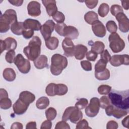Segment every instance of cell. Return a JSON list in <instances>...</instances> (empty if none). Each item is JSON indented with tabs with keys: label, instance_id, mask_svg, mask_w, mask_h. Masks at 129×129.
I'll list each match as a JSON object with an SVG mask.
<instances>
[{
	"label": "cell",
	"instance_id": "6da1fadb",
	"mask_svg": "<svg viewBox=\"0 0 129 129\" xmlns=\"http://www.w3.org/2000/svg\"><path fill=\"white\" fill-rule=\"evenodd\" d=\"M129 92L125 91L112 90L108 95L110 103L114 107L128 111L129 109Z\"/></svg>",
	"mask_w": 129,
	"mask_h": 129
},
{
	"label": "cell",
	"instance_id": "7a4b0ae2",
	"mask_svg": "<svg viewBox=\"0 0 129 129\" xmlns=\"http://www.w3.org/2000/svg\"><path fill=\"white\" fill-rule=\"evenodd\" d=\"M41 46L40 38L37 36H33L29 41L28 45L23 49V52L29 60L34 61L40 54Z\"/></svg>",
	"mask_w": 129,
	"mask_h": 129
},
{
	"label": "cell",
	"instance_id": "3957f363",
	"mask_svg": "<svg viewBox=\"0 0 129 129\" xmlns=\"http://www.w3.org/2000/svg\"><path fill=\"white\" fill-rule=\"evenodd\" d=\"M67 58L60 54H54L51 58L50 72L54 76L60 75L68 66Z\"/></svg>",
	"mask_w": 129,
	"mask_h": 129
},
{
	"label": "cell",
	"instance_id": "277c9868",
	"mask_svg": "<svg viewBox=\"0 0 129 129\" xmlns=\"http://www.w3.org/2000/svg\"><path fill=\"white\" fill-rule=\"evenodd\" d=\"M82 118L83 113L80 109L75 106H70L64 110L62 116V120H70L72 123H77Z\"/></svg>",
	"mask_w": 129,
	"mask_h": 129
},
{
	"label": "cell",
	"instance_id": "5b68a950",
	"mask_svg": "<svg viewBox=\"0 0 129 129\" xmlns=\"http://www.w3.org/2000/svg\"><path fill=\"white\" fill-rule=\"evenodd\" d=\"M109 47L114 53H118L123 50L125 47V42L117 33H111L108 37Z\"/></svg>",
	"mask_w": 129,
	"mask_h": 129
},
{
	"label": "cell",
	"instance_id": "8992f818",
	"mask_svg": "<svg viewBox=\"0 0 129 129\" xmlns=\"http://www.w3.org/2000/svg\"><path fill=\"white\" fill-rule=\"evenodd\" d=\"M14 63L19 71L22 74H27L30 70L31 64L29 60L25 59L21 54L19 53L16 55Z\"/></svg>",
	"mask_w": 129,
	"mask_h": 129
},
{
	"label": "cell",
	"instance_id": "52a82bcc",
	"mask_svg": "<svg viewBox=\"0 0 129 129\" xmlns=\"http://www.w3.org/2000/svg\"><path fill=\"white\" fill-rule=\"evenodd\" d=\"M99 108V99L97 97H93L90 99L89 105L86 107L85 114L89 117H94L98 114Z\"/></svg>",
	"mask_w": 129,
	"mask_h": 129
},
{
	"label": "cell",
	"instance_id": "ba28073f",
	"mask_svg": "<svg viewBox=\"0 0 129 129\" xmlns=\"http://www.w3.org/2000/svg\"><path fill=\"white\" fill-rule=\"evenodd\" d=\"M55 24L51 20H48L42 25L40 28V32L45 40L51 37V33L53 32Z\"/></svg>",
	"mask_w": 129,
	"mask_h": 129
},
{
	"label": "cell",
	"instance_id": "9c48e42d",
	"mask_svg": "<svg viewBox=\"0 0 129 129\" xmlns=\"http://www.w3.org/2000/svg\"><path fill=\"white\" fill-rule=\"evenodd\" d=\"M109 62L113 67H119L121 64H129V55L128 54H116L111 56Z\"/></svg>",
	"mask_w": 129,
	"mask_h": 129
},
{
	"label": "cell",
	"instance_id": "30bf717a",
	"mask_svg": "<svg viewBox=\"0 0 129 129\" xmlns=\"http://www.w3.org/2000/svg\"><path fill=\"white\" fill-rule=\"evenodd\" d=\"M118 22L119 30L123 33H126L129 30V20L123 13H120L115 16Z\"/></svg>",
	"mask_w": 129,
	"mask_h": 129
},
{
	"label": "cell",
	"instance_id": "8fae6325",
	"mask_svg": "<svg viewBox=\"0 0 129 129\" xmlns=\"http://www.w3.org/2000/svg\"><path fill=\"white\" fill-rule=\"evenodd\" d=\"M75 45L71 39L65 38L62 42V47L63 50V54L67 57H72L74 55Z\"/></svg>",
	"mask_w": 129,
	"mask_h": 129
},
{
	"label": "cell",
	"instance_id": "7c38bea8",
	"mask_svg": "<svg viewBox=\"0 0 129 129\" xmlns=\"http://www.w3.org/2000/svg\"><path fill=\"white\" fill-rule=\"evenodd\" d=\"M92 30L94 34L97 37L103 38L106 33V28L103 24L99 20L92 24Z\"/></svg>",
	"mask_w": 129,
	"mask_h": 129
},
{
	"label": "cell",
	"instance_id": "4fadbf2b",
	"mask_svg": "<svg viewBox=\"0 0 129 129\" xmlns=\"http://www.w3.org/2000/svg\"><path fill=\"white\" fill-rule=\"evenodd\" d=\"M41 6L37 1H31L27 5L28 14L32 17H37L41 14Z\"/></svg>",
	"mask_w": 129,
	"mask_h": 129
},
{
	"label": "cell",
	"instance_id": "5bb4252c",
	"mask_svg": "<svg viewBox=\"0 0 129 129\" xmlns=\"http://www.w3.org/2000/svg\"><path fill=\"white\" fill-rule=\"evenodd\" d=\"M29 106L20 98H18L13 105V111L17 115H22L27 111Z\"/></svg>",
	"mask_w": 129,
	"mask_h": 129
},
{
	"label": "cell",
	"instance_id": "9a60e30c",
	"mask_svg": "<svg viewBox=\"0 0 129 129\" xmlns=\"http://www.w3.org/2000/svg\"><path fill=\"white\" fill-rule=\"evenodd\" d=\"M43 6L46 8V11L49 16H52L57 11V7L56 5V1L54 0L42 1Z\"/></svg>",
	"mask_w": 129,
	"mask_h": 129
},
{
	"label": "cell",
	"instance_id": "2e32d148",
	"mask_svg": "<svg viewBox=\"0 0 129 129\" xmlns=\"http://www.w3.org/2000/svg\"><path fill=\"white\" fill-rule=\"evenodd\" d=\"M1 17L7 21L11 26L15 22H18L16 12L13 9L6 10L3 15H1Z\"/></svg>",
	"mask_w": 129,
	"mask_h": 129
},
{
	"label": "cell",
	"instance_id": "e0dca14e",
	"mask_svg": "<svg viewBox=\"0 0 129 129\" xmlns=\"http://www.w3.org/2000/svg\"><path fill=\"white\" fill-rule=\"evenodd\" d=\"M79 33L78 29L73 26H66L63 30V36L70 39H77Z\"/></svg>",
	"mask_w": 129,
	"mask_h": 129
},
{
	"label": "cell",
	"instance_id": "ac0fdd59",
	"mask_svg": "<svg viewBox=\"0 0 129 129\" xmlns=\"http://www.w3.org/2000/svg\"><path fill=\"white\" fill-rule=\"evenodd\" d=\"M24 24L26 29L33 31H39L41 27L40 23L35 19H27L24 22Z\"/></svg>",
	"mask_w": 129,
	"mask_h": 129
},
{
	"label": "cell",
	"instance_id": "d6986e66",
	"mask_svg": "<svg viewBox=\"0 0 129 129\" xmlns=\"http://www.w3.org/2000/svg\"><path fill=\"white\" fill-rule=\"evenodd\" d=\"M87 47L83 44H77L75 46L74 56L78 60L83 59L87 52Z\"/></svg>",
	"mask_w": 129,
	"mask_h": 129
},
{
	"label": "cell",
	"instance_id": "ffe728a7",
	"mask_svg": "<svg viewBox=\"0 0 129 129\" xmlns=\"http://www.w3.org/2000/svg\"><path fill=\"white\" fill-rule=\"evenodd\" d=\"M48 58L45 55H40L33 61L35 67L39 70L43 69L48 66Z\"/></svg>",
	"mask_w": 129,
	"mask_h": 129
},
{
	"label": "cell",
	"instance_id": "44dd1931",
	"mask_svg": "<svg viewBox=\"0 0 129 129\" xmlns=\"http://www.w3.org/2000/svg\"><path fill=\"white\" fill-rule=\"evenodd\" d=\"M19 98L29 105L30 103L34 101L35 99V96L32 93L28 91H24L20 93L19 94Z\"/></svg>",
	"mask_w": 129,
	"mask_h": 129
},
{
	"label": "cell",
	"instance_id": "7402d4cb",
	"mask_svg": "<svg viewBox=\"0 0 129 129\" xmlns=\"http://www.w3.org/2000/svg\"><path fill=\"white\" fill-rule=\"evenodd\" d=\"M11 30L13 33L17 35H22L23 32L26 30L24 22H17L11 26Z\"/></svg>",
	"mask_w": 129,
	"mask_h": 129
},
{
	"label": "cell",
	"instance_id": "603a6c76",
	"mask_svg": "<svg viewBox=\"0 0 129 129\" xmlns=\"http://www.w3.org/2000/svg\"><path fill=\"white\" fill-rule=\"evenodd\" d=\"M4 78L8 82L14 81L16 77V74L15 71L10 68H6L3 73Z\"/></svg>",
	"mask_w": 129,
	"mask_h": 129
},
{
	"label": "cell",
	"instance_id": "cb8c5ba5",
	"mask_svg": "<svg viewBox=\"0 0 129 129\" xmlns=\"http://www.w3.org/2000/svg\"><path fill=\"white\" fill-rule=\"evenodd\" d=\"M4 42L6 50H15L16 49L17 46V42L14 38L10 37H7L4 40Z\"/></svg>",
	"mask_w": 129,
	"mask_h": 129
},
{
	"label": "cell",
	"instance_id": "d4e9b609",
	"mask_svg": "<svg viewBox=\"0 0 129 129\" xmlns=\"http://www.w3.org/2000/svg\"><path fill=\"white\" fill-rule=\"evenodd\" d=\"M84 20L88 24L92 25L94 22L98 20V16L96 13L91 11L85 14Z\"/></svg>",
	"mask_w": 129,
	"mask_h": 129
},
{
	"label": "cell",
	"instance_id": "484cf974",
	"mask_svg": "<svg viewBox=\"0 0 129 129\" xmlns=\"http://www.w3.org/2000/svg\"><path fill=\"white\" fill-rule=\"evenodd\" d=\"M59 41L55 37H50L45 40V45L50 50H54L57 48L58 45Z\"/></svg>",
	"mask_w": 129,
	"mask_h": 129
},
{
	"label": "cell",
	"instance_id": "4316f807",
	"mask_svg": "<svg viewBox=\"0 0 129 129\" xmlns=\"http://www.w3.org/2000/svg\"><path fill=\"white\" fill-rule=\"evenodd\" d=\"M49 104L48 98L45 96L40 97L36 102V106L39 109H44L46 108Z\"/></svg>",
	"mask_w": 129,
	"mask_h": 129
},
{
	"label": "cell",
	"instance_id": "83f0119b",
	"mask_svg": "<svg viewBox=\"0 0 129 129\" xmlns=\"http://www.w3.org/2000/svg\"><path fill=\"white\" fill-rule=\"evenodd\" d=\"M128 112V111L119 108H117L113 106V108L111 112V116H113V117H114L117 119H120L122 117L126 115Z\"/></svg>",
	"mask_w": 129,
	"mask_h": 129
},
{
	"label": "cell",
	"instance_id": "f1b7e54d",
	"mask_svg": "<svg viewBox=\"0 0 129 129\" xmlns=\"http://www.w3.org/2000/svg\"><path fill=\"white\" fill-rule=\"evenodd\" d=\"M104 44L99 41H97L93 43L91 45V50L94 51L97 54H101L104 50Z\"/></svg>",
	"mask_w": 129,
	"mask_h": 129
},
{
	"label": "cell",
	"instance_id": "f546056e",
	"mask_svg": "<svg viewBox=\"0 0 129 129\" xmlns=\"http://www.w3.org/2000/svg\"><path fill=\"white\" fill-rule=\"evenodd\" d=\"M94 74L96 79L99 81L107 80L109 79L110 76V71L106 68L102 72H95Z\"/></svg>",
	"mask_w": 129,
	"mask_h": 129
},
{
	"label": "cell",
	"instance_id": "4dcf8cb0",
	"mask_svg": "<svg viewBox=\"0 0 129 129\" xmlns=\"http://www.w3.org/2000/svg\"><path fill=\"white\" fill-rule=\"evenodd\" d=\"M68 91V87L63 84H58L55 85V94L56 95L62 96L67 94Z\"/></svg>",
	"mask_w": 129,
	"mask_h": 129
},
{
	"label": "cell",
	"instance_id": "1f68e13d",
	"mask_svg": "<svg viewBox=\"0 0 129 129\" xmlns=\"http://www.w3.org/2000/svg\"><path fill=\"white\" fill-rule=\"evenodd\" d=\"M109 11V7L106 3L101 4L98 10V13L101 17H105L108 14Z\"/></svg>",
	"mask_w": 129,
	"mask_h": 129
},
{
	"label": "cell",
	"instance_id": "d6a6232c",
	"mask_svg": "<svg viewBox=\"0 0 129 129\" xmlns=\"http://www.w3.org/2000/svg\"><path fill=\"white\" fill-rule=\"evenodd\" d=\"M12 101L9 97H4L0 99V107L3 109H8L11 107Z\"/></svg>",
	"mask_w": 129,
	"mask_h": 129
},
{
	"label": "cell",
	"instance_id": "836d02e7",
	"mask_svg": "<svg viewBox=\"0 0 129 129\" xmlns=\"http://www.w3.org/2000/svg\"><path fill=\"white\" fill-rule=\"evenodd\" d=\"M57 115V111L53 107H49L45 111V115L47 119L49 120H53Z\"/></svg>",
	"mask_w": 129,
	"mask_h": 129
},
{
	"label": "cell",
	"instance_id": "e575fe53",
	"mask_svg": "<svg viewBox=\"0 0 129 129\" xmlns=\"http://www.w3.org/2000/svg\"><path fill=\"white\" fill-rule=\"evenodd\" d=\"M11 28L10 24L3 18H0V32L6 33L9 31Z\"/></svg>",
	"mask_w": 129,
	"mask_h": 129
},
{
	"label": "cell",
	"instance_id": "d590c367",
	"mask_svg": "<svg viewBox=\"0 0 129 129\" xmlns=\"http://www.w3.org/2000/svg\"><path fill=\"white\" fill-rule=\"evenodd\" d=\"M106 27L108 31L111 33L116 32L118 28L116 23L112 20L108 21L106 24Z\"/></svg>",
	"mask_w": 129,
	"mask_h": 129
},
{
	"label": "cell",
	"instance_id": "8d00e7d4",
	"mask_svg": "<svg viewBox=\"0 0 129 129\" xmlns=\"http://www.w3.org/2000/svg\"><path fill=\"white\" fill-rule=\"evenodd\" d=\"M107 66V63L100 59L95 65V72H100L104 71Z\"/></svg>",
	"mask_w": 129,
	"mask_h": 129
},
{
	"label": "cell",
	"instance_id": "74e56055",
	"mask_svg": "<svg viewBox=\"0 0 129 129\" xmlns=\"http://www.w3.org/2000/svg\"><path fill=\"white\" fill-rule=\"evenodd\" d=\"M98 92L100 95H107L111 90V87L107 85H101L98 88Z\"/></svg>",
	"mask_w": 129,
	"mask_h": 129
},
{
	"label": "cell",
	"instance_id": "f35d334b",
	"mask_svg": "<svg viewBox=\"0 0 129 129\" xmlns=\"http://www.w3.org/2000/svg\"><path fill=\"white\" fill-rule=\"evenodd\" d=\"M55 83H50L46 87L45 92L49 96H54L55 94Z\"/></svg>",
	"mask_w": 129,
	"mask_h": 129
},
{
	"label": "cell",
	"instance_id": "ab89813d",
	"mask_svg": "<svg viewBox=\"0 0 129 129\" xmlns=\"http://www.w3.org/2000/svg\"><path fill=\"white\" fill-rule=\"evenodd\" d=\"M88 104V100L86 98H82L78 100L75 103V107L78 109L81 110L84 109Z\"/></svg>",
	"mask_w": 129,
	"mask_h": 129
},
{
	"label": "cell",
	"instance_id": "60d3db41",
	"mask_svg": "<svg viewBox=\"0 0 129 129\" xmlns=\"http://www.w3.org/2000/svg\"><path fill=\"white\" fill-rule=\"evenodd\" d=\"M16 53L14 50H11L8 51L5 55V59L7 62L12 63L14 62V60L16 57Z\"/></svg>",
	"mask_w": 129,
	"mask_h": 129
},
{
	"label": "cell",
	"instance_id": "b9f144b4",
	"mask_svg": "<svg viewBox=\"0 0 129 129\" xmlns=\"http://www.w3.org/2000/svg\"><path fill=\"white\" fill-rule=\"evenodd\" d=\"M100 107L105 109V108L108 105H110V101L109 98L107 96H103L99 99Z\"/></svg>",
	"mask_w": 129,
	"mask_h": 129
},
{
	"label": "cell",
	"instance_id": "7bdbcfd3",
	"mask_svg": "<svg viewBox=\"0 0 129 129\" xmlns=\"http://www.w3.org/2000/svg\"><path fill=\"white\" fill-rule=\"evenodd\" d=\"M52 17L53 20L58 23H62L65 20V16L64 14L59 11H57Z\"/></svg>",
	"mask_w": 129,
	"mask_h": 129
},
{
	"label": "cell",
	"instance_id": "ee69618b",
	"mask_svg": "<svg viewBox=\"0 0 129 129\" xmlns=\"http://www.w3.org/2000/svg\"><path fill=\"white\" fill-rule=\"evenodd\" d=\"M110 12L113 16H115L118 13H123V11L122 7L120 5H112L110 8Z\"/></svg>",
	"mask_w": 129,
	"mask_h": 129
},
{
	"label": "cell",
	"instance_id": "f6af8a7d",
	"mask_svg": "<svg viewBox=\"0 0 129 129\" xmlns=\"http://www.w3.org/2000/svg\"><path fill=\"white\" fill-rule=\"evenodd\" d=\"M67 25L64 23H57L55 25V30L56 32L60 36H63V30Z\"/></svg>",
	"mask_w": 129,
	"mask_h": 129
},
{
	"label": "cell",
	"instance_id": "bcb514c9",
	"mask_svg": "<svg viewBox=\"0 0 129 129\" xmlns=\"http://www.w3.org/2000/svg\"><path fill=\"white\" fill-rule=\"evenodd\" d=\"M77 129H87V128H91V127L89 126V124L87 120L84 119H81L77 123V125L76 126Z\"/></svg>",
	"mask_w": 129,
	"mask_h": 129
},
{
	"label": "cell",
	"instance_id": "7dc6e473",
	"mask_svg": "<svg viewBox=\"0 0 129 129\" xmlns=\"http://www.w3.org/2000/svg\"><path fill=\"white\" fill-rule=\"evenodd\" d=\"M82 69L85 71H91L92 69V64L88 60H82L80 62Z\"/></svg>",
	"mask_w": 129,
	"mask_h": 129
},
{
	"label": "cell",
	"instance_id": "c3c4849f",
	"mask_svg": "<svg viewBox=\"0 0 129 129\" xmlns=\"http://www.w3.org/2000/svg\"><path fill=\"white\" fill-rule=\"evenodd\" d=\"M111 55L107 49L104 50V51L100 54V59L107 63L109 61Z\"/></svg>",
	"mask_w": 129,
	"mask_h": 129
},
{
	"label": "cell",
	"instance_id": "681fc988",
	"mask_svg": "<svg viewBox=\"0 0 129 129\" xmlns=\"http://www.w3.org/2000/svg\"><path fill=\"white\" fill-rule=\"evenodd\" d=\"M70 128L69 124L64 120L58 122L55 126V129H70Z\"/></svg>",
	"mask_w": 129,
	"mask_h": 129
},
{
	"label": "cell",
	"instance_id": "f907efd6",
	"mask_svg": "<svg viewBox=\"0 0 129 129\" xmlns=\"http://www.w3.org/2000/svg\"><path fill=\"white\" fill-rule=\"evenodd\" d=\"M98 56V54L92 50H90L86 53V58L88 61H94Z\"/></svg>",
	"mask_w": 129,
	"mask_h": 129
},
{
	"label": "cell",
	"instance_id": "816d5d0a",
	"mask_svg": "<svg viewBox=\"0 0 129 129\" xmlns=\"http://www.w3.org/2000/svg\"><path fill=\"white\" fill-rule=\"evenodd\" d=\"M85 4L86 5V6L90 9H93L94 8H95L98 3V1H91V0H86L85 1Z\"/></svg>",
	"mask_w": 129,
	"mask_h": 129
},
{
	"label": "cell",
	"instance_id": "f5cc1de1",
	"mask_svg": "<svg viewBox=\"0 0 129 129\" xmlns=\"http://www.w3.org/2000/svg\"><path fill=\"white\" fill-rule=\"evenodd\" d=\"M34 31H33L32 30L26 29L23 32L22 35L24 38L28 39H30L32 37V36L34 35Z\"/></svg>",
	"mask_w": 129,
	"mask_h": 129
},
{
	"label": "cell",
	"instance_id": "db71d44e",
	"mask_svg": "<svg viewBox=\"0 0 129 129\" xmlns=\"http://www.w3.org/2000/svg\"><path fill=\"white\" fill-rule=\"evenodd\" d=\"M118 127V124L117 122L114 120L109 121L106 124L107 129H116Z\"/></svg>",
	"mask_w": 129,
	"mask_h": 129
},
{
	"label": "cell",
	"instance_id": "11a10c76",
	"mask_svg": "<svg viewBox=\"0 0 129 129\" xmlns=\"http://www.w3.org/2000/svg\"><path fill=\"white\" fill-rule=\"evenodd\" d=\"M52 126V122L49 120H46L44 121L40 126L41 129H50Z\"/></svg>",
	"mask_w": 129,
	"mask_h": 129
},
{
	"label": "cell",
	"instance_id": "9f6ffc18",
	"mask_svg": "<svg viewBox=\"0 0 129 129\" xmlns=\"http://www.w3.org/2000/svg\"><path fill=\"white\" fill-rule=\"evenodd\" d=\"M23 128L22 123L19 122H15L12 123L11 129H22Z\"/></svg>",
	"mask_w": 129,
	"mask_h": 129
},
{
	"label": "cell",
	"instance_id": "6f0895ef",
	"mask_svg": "<svg viewBox=\"0 0 129 129\" xmlns=\"http://www.w3.org/2000/svg\"><path fill=\"white\" fill-rule=\"evenodd\" d=\"M26 129H36V122L35 121H31L28 122L26 126Z\"/></svg>",
	"mask_w": 129,
	"mask_h": 129
},
{
	"label": "cell",
	"instance_id": "680465c9",
	"mask_svg": "<svg viewBox=\"0 0 129 129\" xmlns=\"http://www.w3.org/2000/svg\"><path fill=\"white\" fill-rule=\"evenodd\" d=\"M23 0H15V1H9V2L11 3L12 5L16 6V7H19L21 6L23 3Z\"/></svg>",
	"mask_w": 129,
	"mask_h": 129
},
{
	"label": "cell",
	"instance_id": "91938a15",
	"mask_svg": "<svg viewBox=\"0 0 129 129\" xmlns=\"http://www.w3.org/2000/svg\"><path fill=\"white\" fill-rule=\"evenodd\" d=\"M8 93L7 91L3 88H1L0 89V99L3 98L4 97H8Z\"/></svg>",
	"mask_w": 129,
	"mask_h": 129
},
{
	"label": "cell",
	"instance_id": "94428289",
	"mask_svg": "<svg viewBox=\"0 0 129 129\" xmlns=\"http://www.w3.org/2000/svg\"><path fill=\"white\" fill-rule=\"evenodd\" d=\"M128 118H129V116L127 115L125 118H123V119L121 121V123L122 124V125L126 128H128Z\"/></svg>",
	"mask_w": 129,
	"mask_h": 129
},
{
	"label": "cell",
	"instance_id": "6125c7cd",
	"mask_svg": "<svg viewBox=\"0 0 129 129\" xmlns=\"http://www.w3.org/2000/svg\"><path fill=\"white\" fill-rule=\"evenodd\" d=\"M128 3H129V1H121L122 6L125 10H128V8H129Z\"/></svg>",
	"mask_w": 129,
	"mask_h": 129
},
{
	"label": "cell",
	"instance_id": "be15d7a7",
	"mask_svg": "<svg viewBox=\"0 0 129 129\" xmlns=\"http://www.w3.org/2000/svg\"><path fill=\"white\" fill-rule=\"evenodd\" d=\"M0 42H1V53H2L3 52L4 50H6V48H5V44H4V40H0Z\"/></svg>",
	"mask_w": 129,
	"mask_h": 129
}]
</instances>
